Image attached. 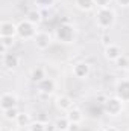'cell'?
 I'll return each instance as SVG.
<instances>
[{
  "instance_id": "cell-1",
  "label": "cell",
  "mask_w": 129,
  "mask_h": 131,
  "mask_svg": "<svg viewBox=\"0 0 129 131\" xmlns=\"http://www.w3.org/2000/svg\"><path fill=\"white\" fill-rule=\"evenodd\" d=\"M117 15L115 11L112 8H103V9H97L96 15H94V21L99 29H109L115 25Z\"/></svg>"
},
{
  "instance_id": "cell-2",
  "label": "cell",
  "mask_w": 129,
  "mask_h": 131,
  "mask_svg": "<svg viewBox=\"0 0 129 131\" xmlns=\"http://www.w3.org/2000/svg\"><path fill=\"white\" fill-rule=\"evenodd\" d=\"M103 107V113L106 116H111V117H117L123 113V108H125V101L120 99L119 96H109V98L105 101V104L102 105Z\"/></svg>"
},
{
  "instance_id": "cell-3",
  "label": "cell",
  "mask_w": 129,
  "mask_h": 131,
  "mask_svg": "<svg viewBox=\"0 0 129 131\" xmlns=\"http://www.w3.org/2000/svg\"><path fill=\"white\" fill-rule=\"evenodd\" d=\"M55 37H56V40L59 43H64V44L73 43V40H74V28H73V25H70V23L59 25L56 32H55Z\"/></svg>"
},
{
  "instance_id": "cell-4",
  "label": "cell",
  "mask_w": 129,
  "mask_h": 131,
  "mask_svg": "<svg viewBox=\"0 0 129 131\" xmlns=\"http://www.w3.org/2000/svg\"><path fill=\"white\" fill-rule=\"evenodd\" d=\"M36 26L32 25L31 21H28L26 18L21 20L18 25H17V35L21 38V40H33L35 35H36Z\"/></svg>"
},
{
  "instance_id": "cell-5",
  "label": "cell",
  "mask_w": 129,
  "mask_h": 131,
  "mask_svg": "<svg viewBox=\"0 0 129 131\" xmlns=\"http://www.w3.org/2000/svg\"><path fill=\"white\" fill-rule=\"evenodd\" d=\"M33 43H35V47L38 50H47L52 44V35L49 32H46V31H40L35 35Z\"/></svg>"
},
{
  "instance_id": "cell-6",
  "label": "cell",
  "mask_w": 129,
  "mask_h": 131,
  "mask_svg": "<svg viewBox=\"0 0 129 131\" xmlns=\"http://www.w3.org/2000/svg\"><path fill=\"white\" fill-rule=\"evenodd\" d=\"M18 104V96L12 92H5L2 96H0V108L2 111L5 110H9V108H15Z\"/></svg>"
},
{
  "instance_id": "cell-7",
  "label": "cell",
  "mask_w": 129,
  "mask_h": 131,
  "mask_svg": "<svg viewBox=\"0 0 129 131\" xmlns=\"http://www.w3.org/2000/svg\"><path fill=\"white\" fill-rule=\"evenodd\" d=\"M91 73V66L85 61H79L73 66V76L78 79H87Z\"/></svg>"
},
{
  "instance_id": "cell-8",
  "label": "cell",
  "mask_w": 129,
  "mask_h": 131,
  "mask_svg": "<svg viewBox=\"0 0 129 131\" xmlns=\"http://www.w3.org/2000/svg\"><path fill=\"white\" fill-rule=\"evenodd\" d=\"M2 64L5 69L8 70H15L18 66H20V58L17 53H12V52H3V57H2Z\"/></svg>"
},
{
  "instance_id": "cell-9",
  "label": "cell",
  "mask_w": 129,
  "mask_h": 131,
  "mask_svg": "<svg viewBox=\"0 0 129 131\" xmlns=\"http://www.w3.org/2000/svg\"><path fill=\"white\" fill-rule=\"evenodd\" d=\"M36 89H38V93H41L44 96H50L55 92L56 84H55V81L52 78H46L44 81H41V82L36 84Z\"/></svg>"
},
{
  "instance_id": "cell-10",
  "label": "cell",
  "mask_w": 129,
  "mask_h": 131,
  "mask_svg": "<svg viewBox=\"0 0 129 131\" xmlns=\"http://www.w3.org/2000/svg\"><path fill=\"white\" fill-rule=\"evenodd\" d=\"M115 96L123 99L125 102H129V78L122 79L115 84Z\"/></svg>"
},
{
  "instance_id": "cell-11",
  "label": "cell",
  "mask_w": 129,
  "mask_h": 131,
  "mask_svg": "<svg viewBox=\"0 0 129 131\" xmlns=\"http://www.w3.org/2000/svg\"><path fill=\"white\" fill-rule=\"evenodd\" d=\"M55 107L59 110V111H62V113H67L70 108H73L74 105H73V99L70 98L68 95H59L58 98L55 99Z\"/></svg>"
},
{
  "instance_id": "cell-12",
  "label": "cell",
  "mask_w": 129,
  "mask_h": 131,
  "mask_svg": "<svg viewBox=\"0 0 129 131\" xmlns=\"http://www.w3.org/2000/svg\"><path fill=\"white\" fill-rule=\"evenodd\" d=\"M17 35V25L9 21V20H3L0 23V37H12L15 38Z\"/></svg>"
},
{
  "instance_id": "cell-13",
  "label": "cell",
  "mask_w": 129,
  "mask_h": 131,
  "mask_svg": "<svg viewBox=\"0 0 129 131\" xmlns=\"http://www.w3.org/2000/svg\"><path fill=\"white\" fill-rule=\"evenodd\" d=\"M122 55H123V53H122V49H120V46H117V44H112V43H111L109 46L105 47V58H106L108 61L115 63Z\"/></svg>"
},
{
  "instance_id": "cell-14",
  "label": "cell",
  "mask_w": 129,
  "mask_h": 131,
  "mask_svg": "<svg viewBox=\"0 0 129 131\" xmlns=\"http://www.w3.org/2000/svg\"><path fill=\"white\" fill-rule=\"evenodd\" d=\"M67 117H68V121L71 122V124H81L82 121H84V111L79 108V107H73V108H70L68 111H67V114H65Z\"/></svg>"
},
{
  "instance_id": "cell-15",
  "label": "cell",
  "mask_w": 129,
  "mask_h": 131,
  "mask_svg": "<svg viewBox=\"0 0 129 131\" xmlns=\"http://www.w3.org/2000/svg\"><path fill=\"white\" fill-rule=\"evenodd\" d=\"M46 78H47V73H46V69H44V67L36 66V67H33L32 70H31V81L35 82V84L44 81Z\"/></svg>"
},
{
  "instance_id": "cell-16",
  "label": "cell",
  "mask_w": 129,
  "mask_h": 131,
  "mask_svg": "<svg viewBox=\"0 0 129 131\" xmlns=\"http://www.w3.org/2000/svg\"><path fill=\"white\" fill-rule=\"evenodd\" d=\"M14 122H15V125H17L18 128H24V127H28V128H29L33 121L31 119V114H29V113L21 111V113H18V116H17V119H15Z\"/></svg>"
},
{
  "instance_id": "cell-17",
  "label": "cell",
  "mask_w": 129,
  "mask_h": 131,
  "mask_svg": "<svg viewBox=\"0 0 129 131\" xmlns=\"http://www.w3.org/2000/svg\"><path fill=\"white\" fill-rule=\"evenodd\" d=\"M74 6L82 12H90L96 8L94 0H74Z\"/></svg>"
},
{
  "instance_id": "cell-18",
  "label": "cell",
  "mask_w": 129,
  "mask_h": 131,
  "mask_svg": "<svg viewBox=\"0 0 129 131\" xmlns=\"http://www.w3.org/2000/svg\"><path fill=\"white\" fill-rule=\"evenodd\" d=\"M53 125H55V130L56 131H70L71 122L68 121L67 116H62V117H56L55 122H53Z\"/></svg>"
},
{
  "instance_id": "cell-19",
  "label": "cell",
  "mask_w": 129,
  "mask_h": 131,
  "mask_svg": "<svg viewBox=\"0 0 129 131\" xmlns=\"http://www.w3.org/2000/svg\"><path fill=\"white\" fill-rule=\"evenodd\" d=\"M26 20L36 26V25H40V23L43 21V14H41L38 9H29V11L26 12Z\"/></svg>"
},
{
  "instance_id": "cell-20",
  "label": "cell",
  "mask_w": 129,
  "mask_h": 131,
  "mask_svg": "<svg viewBox=\"0 0 129 131\" xmlns=\"http://www.w3.org/2000/svg\"><path fill=\"white\" fill-rule=\"evenodd\" d=\"M0 43H2L3 52H8L9 49H12V46L15 43V38H12V37H0Z\"/></svg>"
},
{
  "instance_id": "cell-21",
  "label": "cell",
  "mask_w": 129,
  "mask_h": 131,
  "mask_svg": "<svg viewBox=\"0 0 129 131\" xmlns=\"http://www.w3.org/2000/svg\"><path fill=\"white\" fill-rule=\"evenodd\" d=\"M18 113H20V111L17 110V107H15V108H9V110H5V111H3V117H5L6 121L12 122V121H15V119H17Z\"/></svg>"
},
{
  "instance_id": "cell-22",
  "label": "cell",
  "mask_w": 129,
  "mask_h": 131,
  "mask_svg": "<svg viewBox=\"0 0 129 131\" xmlns=\"http://www.w3.org/2000/svg\"><path fill=\"white\" fill-rule=\"evenodd\" d=\"M29 131H47V122H41V121L32 122L29 127Z\"/></svg>"
},
{
  "instance_id": "cell-23",
  "label": "cell",
  "mask_w": 129,
  "mask_h": 131,
  "mask_svg": "<svg viewBox=\"0 0 129 131\" xmlns=\"http://www.w3.org/2000/svg\"><path fill=\"white\" fill-rule=\"evenodd\" d=\"M115 66L119 67V69H123V70H128L129 69V58L126 55H122L117 61H115Z\"/></svg>"
},
{
  "instance_id": "cell-24",
  "label": "cell",
  "mask_w": 129,
  "mask_h": 131,
  "mask_svg": "<svg viewBox=\"0 0 129 131\" xmlns=\"http://www.w3.org/2000/svg\"><path fill=\"white\" fill-rule=\"evenodd\" d=\"M94 5H96L97 9H103V8H111V0H94Z\"/></svg>"
},
{
  "instance_id": "cell-25",
  "label": "cell",
  "mask_w": 129,
  "mask_h": 131,
  "mask_svg": "<svg viewBox=\"0 0 129 131\" xmlns=\"http://www.w3.org/2000/svg\"><path fill=\"white\" fill-rule=\"evenodd\" d=\"M115 2H117V5L122 6V8H129V0H115Z\"/></svg>"
},
{
  "instance_id": "cell-26",
  "label": "cell",
  "mask_w": 129,
  "mask_h": 131,
  "mask_svg": "<svg viewBox=\"0 0 129 131\" xmlns=\"http://www.w3.org/2000/svg\"><path fill=\"white\" fill-rule=\"evenodd\" d=\"M103 131H119L115 127H112V125H109V127H105L103 128Z\"/></svg>"
},
{
  "instance_id": "cell-27",
  "label": "cell",
  "mask_w": 129,
  "mask_h": 131,
  "mask_svg": "<svg viewBox=\"0 0 129 131\" xmlns=\"http://www.w3.org/2000/svg\"><path fill=\"white\" fill-rule=\"evenodd\" d=\"M128 76H129V69H128Z\"/></svg>"
}]
</instances>
